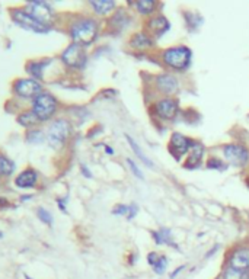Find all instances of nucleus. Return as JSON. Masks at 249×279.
<instances>
[{
    "mask_svg": "<svg viewBox=\"0 0 249 279\" xmlns=\"http://www.w3.org/2000/svg\"><path fill=\"white\" fill-rule=\"evenodd\" d=\"M4 205H9V204L4 201V198H0V207H4Z\"/></svg>",
    "mask_w": 249,
    "mask_h": 279,
    "instance_id": "34",
    "label": "nucleus"
},
{
    "mask_svg": "<svg viewBox=\"0 0 249 279\" xmlns=\"http://www.w3.org/2000/svg\"><path fill=\"white\" fill-rule=\"evenodd\" d=\"M130 44L134 46L136 49H149L150 46H153V40L150 38L148 34L137 32V34L133 35Z\"/></svg>",
    "mask_w": 249,
    "mask_h": 279,
    "instance_id": "18",
    "label": "nucleus"
},
{
    "mask_svg": "<svg viewBox=\"0 0 249 279\" xmlns=\"http://www.w3.org/2000/svg\"><path fill=\"white\" fill-rule=\"evenodd\" d=\"M156 88L159 92H162L163 94H174V93L178 91L179 85H178V80L172 76V74H159L156 77Z\"/></svg>",
    "mask_w": 249,
    "mask_h": 279,
    "instance_id": "13",
    "label": "nucleus"
},
{
    "mask_svg": "<svg viewBox=\"0 0 249 279\" xmlns=\"http://www.w3.org/2000/svg\"><path fill=\"white\" fill-rule=\"evenodd\" d=\"M128 23H130V16L125 10H118L111 18V26L117 28L118 31H123Z\"/></svg>",
    "mask_w": 249,
    "mask_h": 279,
    "instance_id": "20",
    "label": "nucleus"
},
{
    "mask_svg": "<svg viewBox=\"0 0 249 279\" xmlns=\"http://www.w3.org/2000/svg\"><path fill=\"white\" fill-rule=\"evenodd\" d=\"M134 7L140 15H150L156 9V1L154 0H139L134 3Z\"/></svg>",
    "mask_w": 249,
    "mask_h": 279,
    "instance_id": "22",
    "label": "nucleus"
},
{
    "mask_svg": "<svg viewBox=\"0 0 249 279\" xmlns=\"http://www.w3.org/2000/svg\"><path fill=\"white\" fill-rule=\"evenodd\" d=\"M224 266H230L233 269H238V271L248 272L249 274V244L235 247L229 253Z\"/></svg>",
    "mask_w": 249,
    "mask_h": 279,
    "instance_id": "7",
    "label": "nucleus"
},
{
    "mask_svg": "<svg viewBox=\"0 0 249 279\" xmlns=\"http://www.w3.org/2000/svg\"><path fill=\"white\" fill-rule=\"evenodd\" d=\"M12 19L16 25H19L24 29L37 32V34H46L49 32L50 26L43 25L41 22H38L34 16H31L26 10H13L12 13Z\"/></svg>",
    "mask_w": 249,
    "mask_h": 279,
    "instance_id": "5",
    "label": "nucleus"
},
{
    "mask_svg": "<svg viewBox=\"0 0 249 279\" xmlns=\"http://www.w3.org/2000/svg\"><path fill=\"white\" fill-rule=\"evenodd\" d=\"M18 122H19L21 125H24V127H32V125H35L37 122H40V121L37 119V116L34 115V112L29 111V112H24L22 115H19Z\"/></svg>",
    "mask_w": 249,
    "mask_h": 279,
    "instance_id": "25",
    "label": "nucleus"
},
{
    "mask_svg": "<svg viewBox=\"0 0 249 279\" xmlns=\"http://www.w3.org/2000/svg\"><path fill=\"white\" fill-rule=\"evenodd\" d=\"M70 37L75 44L79 46H89L98 37V22L91 18H82L72 23L70 26Z\"/></svg>",
    "mask_w": 249,
    "mask_h": 279,
    "instance_id": "1",
    "label": "nucleus"
},
{
    "mask_svg": "<svg viewBox=\"0 0 249 279\" xmlns=\"http://www.w3.org/2000/svg\"><path fill=\"white\" fill-rule=\"evenodd\" d=\"M193 58V51L185 46H176L166 48L162 52V61L166 67L178 71H184L190 67Z\"/></svg>",
    "mask_w": 249,
    "mask_h": 279,
    "instance_id": "2",
    "label": "nucleus"
},
{
    "mask_svg": "<svg viewBox=\"0 0 249 279\" xmlns=\"http://www.w3.org/2000/svg\"><path fill=\"white\" fill-rule=\"evenodd\" d=\"M137 209H139V208H137V205H131V207H130V209H128V214H127V218H128V220H131V218H133V217L136 215V212H137Z\"/></svg>",
    "mask_w": 249,
    "mask_h": 279,
    "instance_id": "32",
    "label": "nucleus"
},
{
    "mask_svg": "<svg viewBox=\"0 0 249 279\" xmlns=\"http://www.w3.org/2000/svg\"><path fill=\"white\" fill-rule=\"evenodd\" d=\"M127 163H128V167H130V170L133 172V175H134L137 179H143V173H142V170L139 169V166H137L131 159H127Z\"/></svg>",
    "mask_w": 249,
    "mask_h": 279,
    "instance_id": "29",
    "label": "nucleus"
},
{
    "mask_svg": "<svg viewBox=\"0 0 249 279\" xmlns=\"http://www.w3.org/2000/svg\"><path fill=\"white\" fill-rule=\"evenodd\" d=\"M70 136V124L66 119L54 121L49 128V142L52 148H60L64 145L66 140Z\"/></svg>",
    "mask_w": 249,
    "mask_h": 279,
    "instance_id": "4",
    "label": "nucleus"
},
{
    "mask_svg": "<svg viewBox=\"0 0 249 279\" xmlns=\"http://www.w3.org/2000/svg\"><path fill=\"white\" fill-rule=\"evenodd\" d=\"M148 262H149V265L153 268V271H154L157 275H162V274L165 272L166 266H168V259H166V256H159L157 253H153V252L149 253Z\"/></svg>",
    "mask_w": 249,
    "mask_h": 279,
    "instance_id": "17",
    "label": "nucleus"
},
{
    "mask_svg": "<svg viewBox=\"0 0 249 279\" xmlns=\"http://www.w3.org/2000/svg\"><path fill=\"white\" fill-rule=\"evenodd\" d=\"M37 214H38V218H40L43 223H46V224L51 226V223H52V217H51V214L47 211V209H44V208H38Z\"/></svg>",
    "mask_w": 249,
    "mask_h": 279,
    "instance_id": "28",
    "label": "nucleus"
},
{
    "mask_svg": "<svg viewBox=\"0 0 249 279\" xmlns=\"http://www.w3.org/2000/svg\"><path fill=\"white\" fill-rule=\"evenodd\" d=\"M217 279H222V278H217Z\"/></svg>",
    "mask_w": 249,
    "mask_h": 279,
    "instance_id": "37",
    "label": "nucleus"
},
{
    "mask_svg": "<svg viewBox=\"0 0 249 279\" xmlns=\"http://www.w3.org/2000/svg\"><path fill=\"white\" fill-rule=\"evenodd\" d=\"M86 58L88 57H86V51L83 46H79L75 43L67 46L61 54L63 63L72 69H82L86 64Z\"/></svg>",
    "mask_w": 249,
    "mask_h": 279,
    "instance_id": "6",
    "label": "nucleus"
},
{
    "mask_svg": "<svg viewBox=\"0 0 249 279\" xmlns=\"http://www.w3.org/2000/svg\"><path fill=\"white\" fill-rule=\"evenodd\" d=\"M13 91H15V93H16L18 96H21V97L32 99V100H34V99L41 93L43 88H41V85H40L37 80H34V79H21V80H18V82L15 83Z\"/></svg>",
    "mask_w": 249,
    "mask_h": 279,
    "instance_id": "11",
    "label": "nucleus"
},
{
    "mask_svg": "<svg viewBox=\"0 0 249 279\" xmlns=\"http://www.w3.org/2000/svg\"><path fill=\"white\" fill-rule=\"evenodd\" d=\"M128 209H130V207H127V205H117L115 208H114V214L115 215H124V214H128Z\"/></svg>",
    "mask_w": 249,
    "mask_h": 279,
    "instance_id": "31",
    "label": "nucleus"
},
{
    "mask_svg": "<svg viewBox=\"0 0 249 279\" xmlns=\"http://www.w3.org/2000/svg\"><path fill=\"white\" fill-rule=\"evenodd\" d=\"M154 114L163 121H172L178 114V102L172 97H163L154 103Z\"/></svg>",
    "mask_w": 249,
    "mask_h": 279,
    "instance_id": "12",
    "label": "nucleus"
},
{
    "mask_svg": "<svg viewBox=\"0 0 249 279\" xmlns=\"http://www.w3.org/2000/svg\"><path fill=\"white\" fill-rule=\"evenodd\" d=\"M171 25H169V21L162 16V15H157V16H153L148 22V29L154 35V37H162L166 31H169Z\"/></svg>",
    "mask_w": 249,
    "mask_h": 279,
    "instance_id": "14",
    "label": "nucleus"
},
{
    "mask_svg": "<svg viewBox=\"0 0 249 279\" xmlns=\"http://www.w3.org/2000/svg\"><path fill=\"white\" fill-rule=\"evenodd\" d=\"M125 139H127V141H128V144H130V147H131V150L136 153V156L146 164V166H149V167H153V162L150 160L149 157L143 153V150L140 148V145L136 142V140L134 139H131L130 136H125Z\"/></svg>",
    "mask_w": 249,
    "mask_h": 279,
    "instance_id": "21",
    "label": "nucleus"
},
{
    "mask_svg": "<svg viewBox=\"0 0 249 279\" xmlns=\"http://www.w3.org/2000/svg\"><path fill=\"white\" fill-rule=\"evenodd\" d=\"M106 153H108V154H114V151H112L111 147H106Z\"/></svg>",
    "mask_w": 249,
    "mask_h": 279,
    "instance_id": "35",
    "label": "nucleus"
},
{
    "mask_svg": "<svg viewBox=\"0 0 249 279\" xmlns=\"http://www.w3.org/2000/svg\"><path fill=\"white\" fill-rule=\"evenodd\" d=\"M13 170H15L13 162H10L4 156H0V176H7V175L13 173Z\"/></svg>",
    "mask_w": 249,
    "mask_h": 279,
    "instance_id": "26",
    "label": "nucleus"
},
{
    "mask_svg": "<svg viewBox=\"0 0 249 279\" xmlns=\"http://www.w3.org/2000/svg\"><path fill=\"white\" fill-rule=\"evenodd\" d=\"M191 141H193V140L187 139V137H185L184 134H181V133H174V134L171 136L169 145H168L169 153H171L176 160H181L182 156H185V154L190 151V148H191Z\"/></svg>",
    "mask_w": 249,
    "mask_h": 279,
    "instance_id": "10",
    "label": "nucleus"
},
{
    "mask_svg": "<svg viewBox=\"0 0 249 279\" xmlns=\"http://www.w3.org/2000/svg\"><path fill=\"white\" fill-rule=\"evenodd\" d=\"M208 167H210V169H219V170H223V169H226V164H224L223 162L217 160V159H211V160H208Z\"/></svg>",
    "mask_w": 249,
    "mask_h": 279,
    "instance_id": "30",
    "label": "nucleus"
},
{
    "mask_svg": "<svg viewBox=\"0 0 249 279\" xmlns=\"http://www.w3.org/2000/svg\"><path fill=\"white\" fill-rule=\"evenodd\" d=\"M222 279H249L248 272H242L238 269H233L230 266H224L223 268V274Z\"/></svg>",
    "mask_w": 249,
    "mask_h": 279,
    "instance_id": "23",
    "label": "nucleus"
},
{
    "mask_svg": "<svg viewBox=\"0 0 249 279\" xmlns=\"http://www.w3.org/2000/svg\"><path fill=\"white\" fill-rule=\"evenodd\" d=\"M223 156L232 166H245L249 160V151L241 144H226L223 145Z\"/></svg>",
    "mask_w": 249,
    "mask_h": 279,
    "instance_id": "8",
    "label": "nucleus"
},
{
    "mask_svg": "<svg viewBox=\"0 0 249 279\" xmlns=\"http://www.w3.org/2000/svg\"><path fill=\"white\" fill-rule=\"evenodd\" d=\"M49 61H32L28 64V71L31 76L37 77V79H43V71H44V67Z\"/></svg>",
    "mask_w": 249,
    "mask_h": 279,
    "instance_id": "24",
    "label": "nucleus"
},
{
    "mask_svg": "<svg viewBox=\"0 0 249 279\" xmlns=\"http://www.w3.org/2000/svg\"><path fill=\"white\" fill-rule=\"evenodd\" d=\"M26 9H28L26 12L31 16H34L38 22H41L46 26H50L52 21H54V12H52L50 4L46 3V1H40V0L29 1Z\"/></svg>",
    "mask_w": 249,
    "mask_h": 279,
    "instance_id": "9",
    "label": "nucleus"
},
{
    "mask_svg": "<svg viewBox=\"0 0 249 279\" xmlns=\"http://www.w3.org/2000/svg\"><path fill=\"white\" fill-rule=\"evenodd\" d=\"M38 181V175L35 170L32 169H25L16 179H15V184L18 187H22V189H28V187H34L35 184Z\"/></svg>",
    "mask_w": 249,
    "mask_h": 279,
    "instance_id": "16",
    "label": "nucleus"
},
{
    "mask_svg": "<svg viewBox=\"0 0 249 279\" xmlns=\"http://www.w3.org/2000/svg\"><path fill=\"white\" fill-rule=\"evenodd\" d=\"M204 156V145L197 141H191V148H190V156L187 160V167L188 169H196L199 167L202 162Z\"/></svg>",
    "mask_w": 249,
    "mask_h": 279,
    "instance_id": "15",
    "label": "nucleus"
},
{
    "mask_svg": "<svg viewBox=\"0 0 249 279\" xmlns=\"http://www.w3.org/2000/svg\"><path fill=\"white\" fill-rule=\"evenodd\" d=\"M57 99L49 92H41L32 100V112L38 121H49L57 111Z\"/></svg>",
    "mask_w": 249,
    "mask_h": 279,
    "instance_id": "3",
    "label": "nucleus"
},
{
    "mask_svg": "<svg viewBox=\"0 0 249 279\" xmlns=\"http://www.w3.org/2000/svg\"><path fill=\"white\" fill-rule=\"evenodd\" d=\"M1 237H3V232H0V238H1Z\"/></svg>",
    "mask_w": 249,
    "mask_h": 279,
    "instance_id": "36",
    "label": "nucleus"
},
{
    "mask_svg": "<svg viewBox=\"0 0 249 279\" xmlns=\"http://www.w3.org/2000/svg\"><path fill=\"white\" fill-rule=\"evenodd\" d=\"M26 140L29 142H41V141H44V133L40 130H31L26 134Z\"/></svg>",
    "mask_w": 249,
    "mask_h": 279,
    "instance_id": "27",
    "label": "nucleus"
},
{
    "mask_svg": "<svg viewBox=\"0 0 249 279\" xmlns=\"http://www.w3.org/2000/svg\"><path fill=\"white\" fill-rule=\"evenodd\" d=\"M184 269H185V266H179V268H178V269H175V271H174V272H172V274H171V279H174V278H175V277H176V275H178V274H181V272H182V271H184Z\"/></svg>",
    "mask_w": 249,
    "mask_h": 279,
    "instance_id": "33",
    "label": "nucleus"
},
{
    "mask_svg": "<svg viewBox=\"0 0 249 279\" xmlns=\"http://www.w3.org/2000/svg\"><path fill=\"white\" fill-rule=\"evenodd\" d=\"M91 6L98 15H108L111 10L115 9V1L114 0H92Z\"/></svg>",
    "mask_w": 249,
    "mask_h": 279,
    "instance_id": "19",
    "label": "nucleus"
}]
</instances>
